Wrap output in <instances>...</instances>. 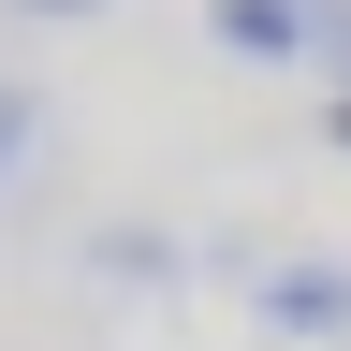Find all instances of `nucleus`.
<instances>
[{"label": "nucleus", "instance_id": "nucleus-1", "mask_svg": "<svg viewBox=\"0 0 351 351\" xmlns=\"http://www.w3.org/2000/svg\"><path fill=\"white\" fill-rule=\"evenodd\" d=\"M249 307H263L278 337H351V263H322V249H307V263H263Z\"/></svg>", "mask_w": 351, "mask_h": 351}, {"label": "nucleus", "instance_id": "nucleus-2", "mask_svg": "<svg viewBox=\"0 0 351 351\" xmlns=\"http://www.w3.org/2000/svg\"><path fill=\"white\" fill-rule=\"evenodd\" d=\"M219 59H307V0H205Z\"/></svg>", "mask_w": 351, "mask_h": 351}, {"label": "nucleus", "instance_id": "nucleus-3", "mask_svg": "<svg viewBox=\"0 0 351 351\" xmlns=\"http://www.w3.org/2000/svg\"><path fill=\"white\" fill-rule=\"evenodd\" d=\"M307 59H322L337 103H351V0H307Z\"/></svg>", "mask_w": 351, "mask_h": 351}, {"label": "nucleus", "instance_id": "nucleus-4", "mask_svg": "<svg viewBox=\"0 0 351 351\" xmlns=\"http://www.w3.org/2000/svg\"><path fill=\"white\" fill-rule=\"evenodd\" d=\"M103 278H176V249L147 234V219H132V234H103Z\"/></svg>", "mask_w": 351, "mask_h": 351}, {"label": "nucleus", "instance_id": "nucleus-5", "mask_svg": "<svg viewBox=\"0 0 351 351\" xmlns=\"http://www.w3.org/2000/svg\"><path fill=\"white\" fill-rule=\"evenodd\" d=\"M29 132H44V103H29V88H0V176H15V147H29Z\"/></svg>", "mask_w": 351, "mask_h": 351}, {"label": "nucleus", "instance_id": "nucleus-6", "mask_svg": "<svg viewBox=\"0 0 351 351\" xmlns=\"http://www.w3.org/2000/svg\"><path fill=\"white\" fill-rule=\"evenodd\" d=\"M29 15H88V0H29Z\"/></svg>", "mask_w": 351, "mask_h": 351}, {"label": "nucleus", "instance_id": "nucleus-7", "mask_svg": "<svg viewBox=\"0 0 351 351\" xmlns=\"http://www.w3.org/2000/svg\"><path fill=\"white\" fill-rule=\"evenodd\" d=\"M337 161H351V103H337Z\"/></svg>", "mask_w": 351, "mask_h": 351}]
</instances>
